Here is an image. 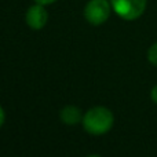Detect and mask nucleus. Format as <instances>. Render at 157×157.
Masks as SVG:
<instances>
[{"instance_id": "nucleus-6", "label": "nucleus", "mask_w": 157, "mask_h": 157, "mask_svg": "<svg viewBox=\"0 0 157 157\" xmlns=\"http://www.w3.org/2000/svg\"><path fill=\"white\" fill-rule=\"evenodd\" d=\"M147 61H149L152 65L157 66V41L155 44H152L150 48L147 50Z\"/></svg>"}, {"instance_id": "nucleus-10", "label": "nucleus", "mask_w": 157, "mask_h": 157, "mask_svg": "<svg viewBox=\"0 0 157 157\" xmlns=\"http://www.w3.org/2000/svg\"><path fill=\"white\" fill-rule=\"evenodd\" d=\"M87 157H101V156H98V155H91V156H87Z\"/></svg>"}, {"instance_id": "nucleus-4", "label": "nucleus", "mask_w": 157, "mask_h": 157, "mask_svg": "<svg viewBox=\"0 0 157 157\" xmlns=\"http://www.w3.org/2000/svg\"><path fill=\"white\" fill-rule=\"evenodd\" d=\"M25 19H26V25L30 29L40 30L46 26L47 21H48V13H47V10L44 8L43 4L36 3L35 6L28 8Z\"/></svg>"}, {"instance_id": "nucleus-7", "label": "nucleus", "mask_w": 157, "mask_h": 157, "mask_svg": "<svg viewBox=\"0 0 157 157\" xmlns=\"http://www.w3.org/2000/svg\"><path fill=\"white\" fill-rule=\"evenodd\" d=\"M150 98H152V101L157 105V84L152 88V91H150Z\"/></svg>"}, {"instance_id": "nucleus-5", "label": "nucleus", "mask_w": 157, "mask_h": 157, "mask_svg": "<svg viewBox=\"0 0 157 157\" xmlns=\"http://www.w3.org/2000/svg\"><path fill=\"white\" fill-rule=\"evenodd\" d=\"M83 116L81 110L75 105H68L65 108L61 109L59 112V120L66 125H75L83 121Z\"/></svg>"}, {"instance_id": "nucleus-2", "label": "nucleus", "mask_w": 157, "mask_h": 157, "mask_svg": "<svg viewBox=\"0 0 157 157\" xmlns=\"http://www.w3.org/2000/svg\"><path fill=\"white\" fill-rule=\"evenodd\" d=\"M113 11L125 21H135L146 10L147 0H110Z\"/></svg>"}, {"instance_id": "nucleus-8", "label": "nucleus", "mask_w": 157, "mask_h": 157, "mask_svg": "<svg viewBox=\"0 0 157 157\" xmlns=\"http://www.w3.org/2000/svg\"><path fill=\"white\" fill-rule=\"evenodd\" d=\"M4 120H6V113H4V109L0 105V127L4 124Z\"/></svg>"}, {"instance_id": "nucleus-1", "label": "nucleus", "mask_w": 157, "mask_h": 157, "mask_svg": "<svg viewBox=\"0 0 157 157\" xmlns=\"http://www.w3.org/2000/svg\"><path fill=\"white\" fill-rule=\"evenodd\" d=\"M114 116L112 110L105 106H94L88 109L83 116V128L91 135H103L113 127Z\"/></svg>"}, {"instance_id": "nucleus-9", "label": "nucleus", "mask_w": 157, "mask_h": 157, "mask_svg": "<svg viewBox=\"0 0 157 157\" xmlns=\"http://www.w3.org/2000/svg\"><path fill=\"white\" fill-rule=\"evenodd\" d=\"M37 4H43V6H47V4H52L54 2H57V0H35Z\"/></svg>"}, {"instance_id": "nucleus-3", "label": "nucleus", "mask_w": 157, "mask_h": 157, "mask_svg": "<svg viewBox=\"0 0 157 157\" xmlns=\"http://www.w3.org/2000/svg\"><path fill=\"white\" fill-rule=\"evenodd\" d=\"M112 4L108 0H90L84 7V17L91 25H102L110 15Z\"/></svg>"}]
</instances>
